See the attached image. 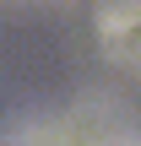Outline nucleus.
Returning a JSON list of instances; mask_svg holds the SVG:
<instances>
[{"label":"nucleus","mask_w":141,"mask_h":146,"mask_svg":"<svg viewBox=\"0 0 141 146\" xmlns=\"http://www.w3.org/2000/svg\"><path fill=\"white\" fill-rule=\"evenodd\" d=\"M136 0H98V43L109 60L136 65Z\"/></svg>","instance_id":"obj_1"},{"label":"nucleus","mask_w":141,"mask_h":146,"mask_svg":"<svg viewBox=\"0 0 141 146\" xmlns=\"http://www.w3.org/2000/svg\"><path fill=\"white\" fill-rule=\"evenodd\" d=\"M0 146H76V141H71V130L60 119H16L0 135Z\"/></svg>","instance_id":"obj_2"},{"label":"nucleus","mask_w":141,"mask_h":146,"mask_svg":"<svg viewBox=\"0 0 141 146\" xmlns=\"http://www.w3.org/2000/svg\"><path fill=\"white\" fill-rule=\"evenodd\" d=\"M92 146H136V135H130V130H125V135H120V130H109V135H98Z\"/></svg>","instance_id":"obj_3"}]
</instances>
